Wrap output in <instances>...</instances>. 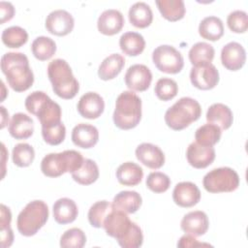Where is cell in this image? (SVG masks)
<instances>
[{"instance_id":"1","label":"cell","mask_w":248,"mask_h":248,"mask_svg":"<svg viewBox=\"0 0 248 248\" xmlns=\"http://www.w3.org/2000/svg\"><path fill=\"white\" fill-rule=\"evenodd\" d=\"M1 70L8 84L16 92L29 89L34 82V75L28 58L22 52H7L1 58Z\"/></svg>"},{"instance_id":"2","label":"cell","mask_w":248,"mask_h":248,"mask_svg":"<svg viewBox=\"0 0 248 248\" xmlns=\"http://www.w3.org/2000/svg\"><path fill=\"white\" fill-rule=\"evenodd\" d=\"M47 77L52 84L54 93L62 99L74 98L78 90L79 84L74 77L70 65L64 59H54L47 66Z\"/></svg>"},{"instance_id":"3","label":"cell","mask_w":248,"mask_h":248,"mask_svg":"<svg viewBox=\"0 0 248 248\" xmlns=\"http://www.w3.org/2000/svg\"><path fill=\"white\" fill-rule=\"evenodd\" d=\"M113 122L121 130L135 128L141 118V100L133 91H123L115 101Z\"/></svg>"},{"instance_id":"4","label":"cell","mask_w":248,"mask_h":248,"mask_svg":"<svg viewBox=\"0 0 248 248\" xmlns=\"http://www.w3.org/2000/svg\"><path fill=\"white\" fill-rule=\"evenodd\" d=\"M201 114L202 108L198 101L190 97H182L167 109L165 121L170 129L180 131L197 121Z\"/></svg>"},{"instance_id":"5","label":"cell","mask_w":248,"mask_h":248,"mask_svg":"<svg viewBox=\"0 0 248 248\" xmlns=\"http://www.w3.org/2000/svg\"><path fill=\"white\" fill-rule=\"evenodd\" d=\"M26 109L37 116L42 127L61 122V108L43 91H34L25 99Z\"/></svg>"},{"instance_id":"6","label":"cell","mask_w":248,"mask_h":248,"mask_svg":"<svg viewBox=\"0 0 248 248\" xmlns=\"http://www.w3.org/2000/svg\"><path fill=\"white\" fill-rule=\"evenodd\" d=\"M83 157L76 150H65L60 153H49L41 162L42 172L48 177H57L65 172H74L78 170Z\"/></svg>"},{"instance_id":"7","label":"cell","mask_w":248,"mask_h":248,"mask_svg":"<svg viewBox=\"0 0 248 248\" xmlns=\"http://www.w3.org/2000/svg\"><path fill=\"white\" fill-rule=\"evenodd\" d=\"M48 219V207L40 200L28 202L19 212L16 219V227L20 234L32 236L43 228Z\"/></svg>"},{"instance_id":"8","label":"cell","mask_w":248,"mask_h":248,"mask_svg":"<svg viewBox=\"0 0 248 248\" xmlns=\"http://www.w3.org/2000/svg\"><path fill=\"white\" fill-rule=\"evenodd\" d=\"M202 184L209 193L232 192L239 186V176L229 167L217 168L204 175Z\"/></svg>"},{"instance_id":"9","label":"cell","mask_w":248,"mask_h":248,"mask_svg":"<svg viewBox=\"0 0 248 248\" xmlns=\"http://www.w3.org/2000/svg\"><path fill=\"white\" fill-rule=\"evenodd\" d=\"M152 60L159 71L167 74H177L184 66L182 54L169 45L157 46L153 50Z\"/></svg>"},{"instance_id":"10","label":"cell","mask_w":248,"mask_h":248,"mask_svg":"<svg viewBox=\"0 0 248 248\" xmlns=\"http://www.w3.org/2000/svg\"><path fill=\"white\" fill-rule=\"evenodd\" d=\"M192 84L202 90L214 88L219 82V72L212 63L193 66L190 71Z\"/></svg>"},{"instance_id":"11","label":"cell","mask_w":248,"mask_h":248,"mask_svg":"<svg viewBox=\"0 0 248 248\" xmlns=\"http://www.w3.org/2000/svg\"><path fill=\"white\" fill-rule=\"evenodd\" d=\"M132 224L126 212L113 207L106 217L103 228L108 235L118 240L130 230Z\"/></svg>"},{"instance_id":"12","label":"cell","mask_w":248,"mask_h":248,"mask_svg":"<svg viewBox=\"0 0 248 248\" xmlns=\"http://www.w3.org/2000/svg\"><path fill=\"white\" fill-rule=\"evenodd\" d=\"M75 25L73 16L65 10H55L46 18V30L56 36H66L72 32Z\"/></svg>"},{"instance_id":"13","label":"cell","mask_w":248,"mask_h":248,"mask_svg":"<svg viewBox=\"0 0 248 248\" xmlns=\"http://www.w3.org/2000/svg\"><path fill=\"white\" fill-rule=\"evenodd\" d=\"M127 87L134 91H145L152 81V74L143 64H135L128 68L125 77Z\"/></svg>"},{"instance_id":"14","label":"cell","mask_w":248,"mask_h":248,"mask_svg":"<svg viewBox=\"0 0 248 248\" xmlns=\"http://www.w3.org/2000/svg\"><path fill=\"white\" fill-rule=\"evenodd\" d=\"M172 199L173 202L181 207H191L200 202L201 191L193 182H179L172 191Z\"/></svg>"},{"instance_id":"15","label":"cell","mask_w":248,"mask_h":248,"mask_svg":"<svg viewBox=\"0 0 248 248\" xmlns=\"http://www.w3.org/2000/svg\"><path fill=\"white\" fill-rule=\"evenodd\" d=\"M221 61L230 71L240 70L246 61V51L239 43H228L221 50Z\"/></svg>"},{"instance_id":"16","label":"cell","mask_w":248,"mask_h":248,"mask_svg":"<svg viewBox=\"0 0 248 248\" xmlns=\"http://www.w3.org/2000/svg\"><path fill=\"white\" fill-rule=\"evenodd\" d=\"M78 113L87 119H96L105 109L104 99L96 92H87L83 94L78 103Z\"/></svg>"},{"instance_id":"17","label":"cell","mask_w":248,"mask_h":248,"mask_svg":"<svg viewBox=\"0 0 248 248\" xmlns=\"http://www.w3.org/2000/svg\"><path fill=\"white\" fill-rule=\"evenodd\" d=\"M188 163L196 169L208 167L215 159V149L213 146H203L198 142H192L186 151Z\"/></svg>"},{"instance_id":"18","label":"cell","mask_w":248,"mask_h":248,"mask_svg":"<svg viewBox=\"0 0 248 248\" xmlns=\"http://www.w3.org/2000/svg\"><path fill=\"white\" fill-rule=\"evenodd\" d=\"M137 159L149 169L157 170L165 164L164 152L155 144L143 142L136 148Z\"/></svg>"},{"instance_id":"19","label":"cell","mask_w":248,"mask_h":248,"mask_svg":"<svg viewBox=\"0 0 248 248\" xmlns=\"http://www.w3.org/2000/svg\"><path fill=\"white\" fill-rule=\"evenodd\" d=\"M208 217L201 210L191 211L185 214L180 223L182 231L193 236H201L204 234L208 230Z\"/></svg>"},{"instance_id":"20","label":"cell","mask_w":248,"mask_h":248,"mask_svg":"<svg viewBox=\"0 0 248 248\" xmlns=\"http://www.w3.org/2000/svg\"><path fill=\"white\" fill-rule=\"evenodd\" d=\"M124 23V16L120 11L108 9L100 15L97 21V27L102 34L111 36L120 32Z\"/></svg>"},{"instance_id":"21","label":"cell","mask_w":248,"mask_h":248,"mask_svg":"<svg viewBox=\"0 0 248 248\" xmlns=\"http://www.w3.org/2000/svg\"><path fill=\"white\" fill-rule=\"evenodd\" d=\"M71 139L75 145L88 149L98 142L99 132L98 129L91 124L79 123L74 127Z\"/></svg>"},{"instance_id":"22","label":"cell","mask_w":248,"mask_h":248,"mask_svg":"<svg viewBox=\"0 0 248 248\" xmlns=\"http://www.w3.org/2000/svg\"><path fill=\"white\" fill-rule=\"evenodd\" d=\"M8 130L10 135L16 140L28 139L34 132L33 119L23 112H16L13 115Z\"/></svg>"},{"instance_id":"23","label":"cell","mask_w":248,"mask_h":248,"mask_svg":"<svg viewBox=\"0 0 248 248\" xmlns=\"http://www.w3.org/2000/svg\"><path fill=\"white\" fill-rule=\"evenodd\" d=\"M52 211L54 220L61 225L74 222L78 213L76 202L69 198H61L57 200L52 206Z\"/></svg>"},{"instance_id":"24","label":"cell","mask_w":248,"mask_h":248,"mask_svg":"<svg viewBox=\"0 0 248 248\" xmlns=\"http://www.w3.org/2000/svg\"><path fill=\"white\" fill-rule=\"evenodd\" d=\"M206 120L208 123L217 125L221 130L229 129L233 121L231 108L221 103L211 105L206 112Z\"/></svg>"},{"instance_id":"25","label":"cell","mask_w":248,"mask_h":248,"mask_svg":"<svg viewBox=\"0 0 248 248\" xmlns=\"http://www.w3.org/2000/svg\"><path fill=\"white\" fill-rule=\"evenodd\" d=\"M143 177L141 167L134 162H125L116 170V178L124 186L138 185Z\"/></svg>"},{"instance_id":"26","label":"cell","mask_w":248,"mask_h":248,"mask_svg":"<svg viewBox=\"0 0 248 248\" xmlns=\"http://www.w3.org/2000/svg\"><path fill=\"white\" fill-rule=\"evenodd\" d=\"M142 202L141 196L136 191H121L116 194L112 201V205L126 213L137 212Z\"/></svg>"},{"instance_id":"27","label":"cell","mask_w":248,"mask_h":248,"mask_svg":"<svg viewBox=\"0 0 248 248\" xmlns=\"http://www.w3.org/2000/svg\"><path fill=\"white\" fill-rule=\"evenodd\" d=\"M125 65L124 57L119 53H112L106 57L100 64L98 76L103 80H108L116 78Z\"/></svg>"},{"instance_id":"28","label":"cell","mask_w":248,"mask_h":248,"mask_svg":"<svg viewBox=\"0 0 248 248\" xmlns=\"http://www.w3.org/2000/svg\"><path fill=\"white\" fill-rule=\"evenodd\" d=\"M129 20L138 28L149 26L153 19V13L150 6L144 2H137L129 9Z\"/></svg>"},{"instance_id":"29","label":"cell","mask_w":248,"mask_h":248,"mask_svg":"<svg viewBox=\"0 0 248 248\" xmlns=\"http://www.w3.org/2000/svg\"><path fill=\"white\" fill-rule=\"evenodd\" d=\"M119 46L124 54L137 56L140 54L145 47V41L141 34L137 32H126L119 39Z\"/></svg>"},{"instance_id":"30","label":"cell","mask_w":248,"mask_h":248,"mask_svg":"<svg viewBox=\"0 0 248 248\" xmlns=\"http://www.w3.org/2000/svg\"><path fill=\"white\" fill-rule=\"evenodd\" d=\"M200 35L208 41H217L224 35L223 21L214 16L204 17L199 25Z\"/></svg>"},{"instance_id":"31","label":"cell","mask_w":248,"mask_h":248,"mask_svg":"<svg viewBox=\"0 0 248 248\" xmlns=\"http://www.w3.org/2000/svg\"><path fill=\"white\" fill-rule=\"evenodd\" d=\"M155 3L161 15L170 21H177L185 15L183 0H157Z\"/></svg>"},{"instance_id":"32","label":"cell","mask_w":248,"mask_h":248,"mask_svg":"<svg viewBox=\"0 0 248 248\" xmlns=\"http://www.w3.org/2000/svg\"><path fill=\"white\" fill-rule=\"evenodd\" d=\"M73 179L81 185H90L99 177V169L97 164L91 159H84L81 167L72 172Z\"/></svg>"},{"instance_id":"33","label":"cell","mask_w":248,"mask_h":248,"mask_svg":"<svg viewBox=\"0 0 248 248\" xmlns=\"http://www.w3.org/2000/svg\"><path fill=\"white\" fill-rule=\"evenodd\" d=\"M214 54L215 50L211 45L205 42H199L190 48L189 59L193 66H197L211 63L214 58Z\"/></svg>"},{"instance_id":"34","label":"cell","mask_w":248,"mask_h":248,"mask_svg":"<svg viewBox=\"0 0 248 248\" xmlns=\"http://www.w3.org/2000/svg\"><path fill=\"white\" fill-rule=\"evenodd\" d=\"M31 50L33 55L37 59L41 61H46L51 58L55 53L56 44L49 37L40 36L33 41L31 45Z\"/></svg>"},{"instance_id":"35","label":"cell","mask_w":248,"mask_h":248,"mask_svg":"<svg viewBox=\"0 0 248 248\" xmlns=\"http://www.w3.org/2000/svg\"><path fill=\"white\" fill-rule=\"evenodd\" d=\"M221 129L214 124L207 123L201 126L195 133L196 142L203 146H213L221 138Z\"/></svg>"},{"instance_id":"36","label":"cell","mask_w":248,"mask_h":248,"mask_svg":"<svg viewBox=\"0 0 248 248\" xmlns=\"http://www.w3.org/2000/svg\"><path fill=\"white\" fill-rule=\"evenodd\" d=\"M113 208L112 203L108 201H99L93 203L88 210V221L94 228H103L104 221Z\"/></svg>"},{"instance_id":"37","label":"cell","mask_w":248,"mask_h":248,"mask_svg":"<svg viewBox=\"0 0 248 248\" xmlns=\"http://www.w3.org/2000/svg\"><path fill=\"white\" fill-rule=\"evenodd\" d=\"M2 42L5 46L11 48H17L26 44L28 34L25 29L20 26H11L2 32Z\"/></svg>"},{"instance_id":"38","label":"cell","mask_w":248,"mask_h":248,"mask_svg":"<svg viewBox=\"0 0 248 248\" xmlns=\"http://www.w3.org/2000/svg\"><path fill=\"white\" fill-rule=\"evenodd\" d=\"M12 157L15 165L20 168H24L30 166L34 161L35 151L30 144L21 142L15 145L13 148Z\"/></svg>"},{"instance_id":"39","label":"cell","mask_w":248,"mask_h":248,"mask_svg":"<svg viewBox=\"0 0 248 248\" xmlns=\"http://www.w3.org/2000/svg\"><path fill=\"white\" fill-rule=\"evenodd\" d=\"M154 92L158 99L162 101H169L176 96L178 86L175 80L169 78H162L157 80Z\"/></svg>"},{"instance_id":"40","label":"cell","mask_w":248,"mask_h":248,"mask_svg":"<svg viewBox=\"0 0 248 248\" xmlns=\"http://www.w3.org/2000/svg\"><path fill=\"white\" fill-rule=\"evenodd\" d=\"M86 242V235L78 228L67 230L60 238V246L63 248H82Z\"/></svg>"},{"instance_id":"41","label":"cell","mask_w":248,"mask_h":248,"mask_svg":"<svg viewBox=\"0 0 248 248\" xmlns=\"http://www.w3.org/2000/svg\"><path fill=\"white\" fill-rule=\"evenodd\" d=\"M42 136L47 144L58 145L65 140L66 128L62 122L42 127Z\"/></svg>"},{"instance_id":"42","label":"cell","mask_w":248,"mask_h":248,"mask_svg":"<svg viewBox=\"0 0 248 248\" xmlns=\"http://www.w3.org/2000/svg\"><path fill=\"white\" fill-rule=\"evenodd\" d=\"M118 244L123 248H138L142 245L143 242V234L141 229L133 222L130 230L117 240Z\"/></svg>"},{"instance_id":"43","label":"cell","mask_w":248,"mask_h":248,"mask_svg":"<svg viewBox=\"0 0 248 248\" xmlns=\"http://www.w3.org/2000/svg\"><path fill=\"white\" fill-rule=\"evenodd\" d=\"M146 186L154 193H164L170 188V179L164 172L153 171L146 178Z\"/></svg>"},{"instance_id":"44","label":"cell","mask_w":248,"mask_h":248,"mask_svg":"<svg viewBox=\"0 0 248 248\" xmlns=\"http://www.w3.org/2000/svg\"><path fill=\"white\" fill-rule=\"evenodd\" d=\"M229 28L234 33H244L248 28V16L244 11L235 10L227 17Z\"/></svg>"},{"instance_id":"45","label":"cell","mask_w":248,"mask_h":248,"mask_svg":"<svg viewBox=\"0 0 248 248\" xmlns=\"http://www.w3.org/2000/svg\"><path fill=\"white\" fill-rule=\"evenodd\" d=\"M199 246H211L209 243H203L198 241L195 236L191 234H185L180 237L179 241L177 242V247H199Z\"/></svg>"},{"instance_id":"46","label":"cell","mask_w":248,"mask_h":248,"mask_svg":"<svg viewBox=\"0 0 248 248\" xmlns=\"http://www.w3.org/2000/svg\"><path fill=\"white\" fill-rule=\"evenodd\" d=\"M0 12H1V24L6 21L11 20L15 15V8L12 3L1 1L0 2Z\"/></svg>"},{"instance_id":"47","label":"cell","mask_w":248,"mask_h":248,"mask_svg":"<svg viewBox=\"0 0 248 248\" xmlns=\"http://www.w3.org/2000/svg\"><path fill=\"white\" fill-rule=\"evenodd\" d=\"M12 221V213L9 207L5 204H1V217H0V228L1 230L10 228V224Z\"/></svg>"},{"instance_id":"48","label":"cell","mask_w":248,"mask_h":248,"mask_svg":"<svg viewBox=\"0 0 248 248\" xmlns=\"http://www.w3.org/2000/svg\"><path fill=\"white\" fill-rule=\"evenodd\" d=\"M13 241H14V233L11 227L1 230V247L2 248L10 247L13 244Z\"/></svg>"}]
</instances>
